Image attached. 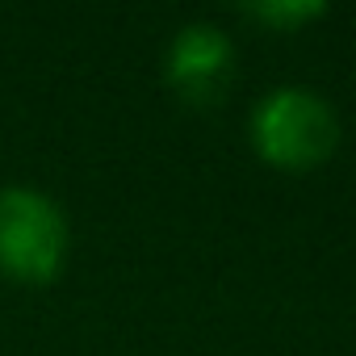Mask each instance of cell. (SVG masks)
<instances>
[{
  "label": "cell",
  "instance_id": "obj_1",
  "mask_svg": "<svg viewBox=\"0 0 356 356\" xmlns=\"http://www.w3.org/2000/svg\"><path fill=\"white\" fill-rule=\"evenodd\" d=\"M339 113L314 88H273L252 109V147L277 172H314L339 151Z\"/></svg>",
  "mask_w": 356,
  "mask_h": 356
},
{
  "label": "cell",
  "instance_id": "obj_2",
  "mask_svg": "<svg viewBox=\"0 0 356 356\" xmlns=\"http://www.w3.org/2000/svg\"><path fill=\"white\" fill-rule=\"evenodd\" d=\"M67 252V218L47 193L30 185L0 189V277L17 285H47L63 273Z\"/></svg>",
  "mask_w": 356,
  "mask_h": 356
},
{
  "label": "cell",
  "instance_id": "obj_3",
  "mask_svg": "<svg viewBox=\"0 0 356 356\" xmlns=\"http://www.w3.org/2000/svg\"><path fill=\"white\" fill-rule=\"evenodd\" d=\"M163 84L185 105L210 109L235 84V42L227 30L210 22H193L168 42L163 55Z\"/></svg>",
  "mask_w": 356,
  "mask_h": 356
},
{
  "label": "cell",
  "instance_id": "obj_4",
  "mask_svg": "<svg viewBox=\"0 0 356 356\" xmlns=\"http://www.w3.org/2000/svg\"><path fill=\"white\" fill-rule=\"evenodd\" d=\"M323 13H327V5H318V0H256V5H243V17H252L277 34H293V30L318 22Z\"/></svg>",
  "mask_w": 356,
  "mask_h": 356
}]
</instances>
